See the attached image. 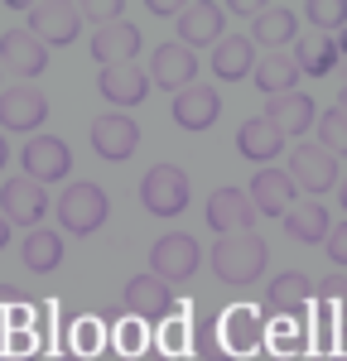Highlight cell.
<instances>
[{"label":"cell","instance_id":"cell-1","mask_svg":"<svg viewBox=\"0 0 347 361\" xmlns=\"http://www.w3.org/2000/svg\"><path fill=\"white\" fill-rule=\"evenodd\" d=\"M265 260H270V246L256 231H231V236H217V246H212V275L231 289H241L265 275Z\"/></svg>","mask_w":347,"mask_h":361},{"label":"cell","instance_id":"cell-2","mask_svg":"<svg viewBox=\"0 0 347 361\" xmlns=\"http://www.w3.org/2000/svg\"><path fill=\"white\" fill-rule=\"evenodd\" d=\"M106 212H111V197L97 183H68L63 197H58V222L73 236H92L97 226L106 222Z\"/></svg>","mask_w":347,"mask_h":361},{"label":"cell","instance_id":"cell-3","mask_svg":"<svg viewBox=\"0 0 347 361\" xmlns=\"http://www.w3.org/2000/svg\"><path fill=\"white\" fill-rule=\"evenodd\" d=\"M140 202L154 217H178L188 207V173L178 164H154L140 178Z\"/></svg>","mask_w":347,"mask_h":361},{"label":"cell","instance_id":"cell-4","mask_svg":"<svg viewBox=\"0 0 347 361\" xmlns=\"http://www.w3.org/2000/svg\"><path fill=\"white\" fill-rule=\"evenodd\" d=\"M202 265V250L193 236H183V231H169V236H159L154 246H150V275H159L164 284H183V279H193Z\"/></svg>","mask_w":347,"mask_h":361},{"label":"cell","instance_id":"cell-5","mask_svg":"<svg viewBox=\"0 0 347 361\" xmlns=\"http://www.w3.org/2000/svg\"><path fill=\"white\" fill-rule=\"evenodd\" d=\"M289 178H294V188H304V193H333L338 183H343V169L338 159L323 149V145H294V154H289Z\"/></svg>","mask_w":347,"mask_h":361},{"label":"cell","instance_id":"cell-6","mask_svg":"<svg viewBox=\"0 0 347 361\" xmlns=\"http://www.w3.org/2000/svg\"><path fill=\"white\" fill-rule=\"evenodd\" d=\"M83 29V5L73 0H39L29 5V34L49 49V44H73Z\"/></svg>","mask_w":347,"mask_h":361},{"label":"cell","instance_id":"cell-7","mask_svg":"<svg viewBox=\"0 0 347 361\" xmlns=\"http://www.w3.org/2000/svg\"><path fill=\"white\" fill-rule=\"evenodd\" d=\"M260 313H265V318H285V323L309 318V313H314V284H309V275H299V270L275 275L270 289H265V308H260Z\"/></svg>","mask_w":347,"mask_h":361},{"label":"cell","instance_id":"cell-8","mask_svg":"<svg viewBox=\"0 0 347 361\" xmlns=\"http://www.w3.org/2000/svg\"><path fill=\"white\" fill-rule=\"evenodd\" d=\"M44 121H49V97L44 92H34L29 82H15V87L0 92V130L34 135Z\"/></svg>","mask_w":347,"mask_h":361},{"label":"cell","instance_id":"cell-9","mask_svg":"<svg viewBox=\"0 0 347 361\" xmlns=\"http://www.w3.org/2000/svg\"><path fill=\"white\" fill-rule=\"evenodd\" d=\"M121 308L140 323H164L174 313V289L159 275H130L126 279V294H121Z\"/></svg>","mask_w":347,"mask_h":361},{"label":"cell","instance_id":"cell-10","mask_svg":"<svg viewBox=\"0 0 347 361\" xmlns=\"http://www.w3.org/2000/svg\"><path fill=\"white\" fill-rule=\"evenodd\" d=\"M20 159H25V178L44 183V188L73 173V149H68L58 135H29Z\"/></svg>","mask_w":347,"mask_h":361},{"label":"cell","instance_id":"cell-11","mask_svg":"<svg viewBox=\"0 0 347 361\" xmlns=\"http://www.w3.org/2000/svg\"><path fill=\"white\" fill-rule=\"evenodd\" d=\"M44 68H49V49L29 29H5L0 34V73H10L15 82H29Z\"/></svg>","mask_w":347,"mask_h":361},{"label":"cell","instance_id":"cell-12","mask_svg":"<svg viewBox=\"0 0 347 361\" xmlns=\"http://www.w3.org/2000/svg\"><path fill=\"white\" fill-rule=\"evenodd\" d=\"M92 149L102 154V159H111V164H126L135 149H140V126L130 121V116H97L92 121Z\"/></svg>","mask_w":347,"mask_h":361},{"label":"cell","instance_id":"cell-13","mask_svg":"<svg viewBox=\"0 0 347 361\" xmlns=\"http://www.w3.org/2000/svg\"><path fill=\"white\" fill-rule=\"evenodd\" d=\"M0 207H5L10 226L20 222V226H29V231H34L54 202H49V193H44V183H34V178H25V173H20V178H10V183L0 188Z\"/></svg>","mask_w":347,"mask_h":361},{"label":"cell","instance_id":"cell-14","mask_svg":"<svg viewBox=\"0 0 347 361\" xmlns=\"http://www.w3.org/2000/svg\"><path fill=\"white\" fill-rule=\"evenodd\" d=\"M222 25H227V15H222V5L217 0H193V5H183L178 10V44L183 49H202V44H222Z\"/></svg>","mask_w":347,"mask_h":361},{"label":"cell","instance_id":"cell-15","mask_svg":"<svg viewBox=\"0 0 347 361\" xmlns=\"http://www.w3.org/2000/svg\"><path fill=\"white\" fill-rule=\"evenodd\" d=\"M150 78L164 87V92H188L198 78V54L183 49V44H159L150 58Z\"/></svg>","mask_w":347,"mask_h":361},{"label":"cell","instance_id":"cell-16","mask_svg":"<svg viewBox=\"0 0 347 361\" xmlns=\"http://www.w3.org/2000/svg\"><path fill=\"white\" fill-rule=\"evenodd\" d=\"M294 178H289V169H260L256 178H251V207H256L260 217H285L289 207H294Z\"/></svg>","mask_w":347,"mask_h":361},{"label":"cell","instance_id":"cell-17","mask_svg":"<svg viewBox=\"0 0 347 361\" xmlns=\"http://www.w3.org/2000/svg\"><path fill=\"white\" fill-rule=\"evenodd\" d=\"M265 121H270V126H275L280 135L299 140V135H309V130H314L318 106H314V97H309V92H289V97H270V106H265Z\"/></svg>","mask_w":347,"mask_h":361},{"label":"cell","instance_id":"cell-18","mask_svg":"<svg viewBox=\"0 0 347 361\" xmlns=\"http://www.w3.org/2000/svg\"><path fill=\"white\" fill-rule=\"evenodd\" d=\"M97 92L111 102V106H140L150 97V73L135 68V63H116V68H102L97 78Z\"/></svg>","mask_w":347,"mask_h":361},{"label":"cell","instance_id":"cell-19","mask_svg":"<svg viewBox=\"0 0 347 361\" xmlns=\"http://www.w3.org/2000/svg\"><path fill=\"white\" fill-rule=\"evenodd\" d=\"M251 217H256V207H251V197L241 193V188H217V193L207 197V226L217 236L251 231Z\"/></svg>","mask_w":347,"mask_h":361},{"label":"cell","instance_id":"cell-20","mask_svg":"<svg viewBox=\"0 0 347 361\" xmlns=\"http://www.w3.org/2000/svg\"><path fill=\"white\" fill-rule=\"evenodd\" d=\"M217 116H222V92H212V87L193 82L188 92L174 97V126L178 130H207Z\"/></svg>","mask_w":347,"mask_h":361},{"label":"cell","instance_id":"cell-21","mask_svg":"<svg viewBox=\"0 0 347 361\" xmlns=\"http://www.w3.org/2000/svg\"><path fill=\"white\" fill-rule=\"evenodd\" d=\"M140 54V29L126 25V20H116V25H102L92 34V58L102 63V68H116V63H135Z\"/></svg>","mask_w":347,"mask_h":361},{"label":"cell","instance_id":"cell-22","mask_svg":"<svg viewBox=\"0 0 347 361\" xmlns=\"http://www.w3.org/2000/svg\"><path fill=\"white\" fill-rule=\"evenodd\" d=\"M236 149H241L246 159H256V164H270V159H280L285 135H280L265 116H246V121L236 126Z\"/></svg>","mask_w":347,"mask_h":361},{"label":"cell","instance_id":"cell-23","mask_svg":"<svg viewBox=\"0 0 347 361\" xmlns=\"http://www.w3.org/2000/svg\"><path fill=\"white\" fill-rule=\"evenodd\" d=\"M294 39H299V15L289 5H265L251 25V44H260V49H285Z\"/></svg>","mask_w":347,"mask_h":361},{"label":"cell","instance_id":"cell-24","mask_svg":"<svg viewBox=\"0 0 347 361\" xmlns=\"http://www.w3.org/2000/svg\"><path fill=\"white\" fill-rule=\"evenodd\" d=\"M256 87L265 92V97H289V92H299V63H294V54H265L256 58Z\"/></svg>","mask_w":347,"mask_h":361},{"label":"cell","instance_id":"cell-25","mask_svg":"<svg viewBox=\"0 0 347 361\" xmlns=\"http://www.w3.org/2000/svg\"><path fill=\"white\" fill-rule=\"evenodd\" d=\"M280 222H285V231L299 241V246H323V241H328V231H333L323 202H294Z\"/></svg>","mask_w":347,"mask_h":361},{"label":"cell","instance_id":"cell-26","mask_svg":"<svg viewBox=\"0 0 347 361\" xmlns=\"http://www.w3.org/2000/svg\"><path fill=\"white\" fill-rule=\"evenodd\" d=\"M265 313L260 308H231L227 323H222V342H227L231 357H241V352H256L260 337H265V323H260Z\"/></svg>","mask_w":347,"mask_h":361},{"label":"cell","instance_id":"cell-27","mask_svg":"<svg viewBox=\"0 0 347 361\" xmlns=\"http://www.w3.org/2000/svg\"><path fill=\"white\" fill-rule=\"evenodd\" d=\"M212 73H217L222 82H241V78H251V73H256V54H251V39H241V34L222 39V44L212 49Z\"/></svg>","mask_w":347,"mask_h":361},{"label":"cell","instance_id":"cell-28","mask_svg":"<svg viewBox=\"0 0 347 361\" xmlns=\"http://www.w3.org/2000/svg\"><path fill=\"white\" fill-rule=\"evenodd\" d=\"M20 260H25L29 275H49L63 265V241H58V231H44V226H34L25 236V246H20Z\"/></svg>","mask_w":347,"mask_h":361},{"label":"cell","instance_id":"cell-29","mask_svg":"<svg viewBox=\"0 0 347 361\" xmlns=\"http://www.w3.org/2000/svg\"><path fill=\"white\" fill-rule=\"evenodd\" d=\"M294 63L309 78H328L338 68V44L328 34H304V39H294Z\"/></svg>","mask_w":347,"mask_h":361},{"label":"cell","instance_id":"cell-30","mask_svg":"<svg viewBox=\"0 0 347 361\" xmlns=\"http://www.w3.org/2000/svg\"><path fill=\"white\" fill-rule=\"evenodd\" d=\"M188 352L198 361H231L227 342H222V323H217L212 313H198V318H193V328H188Z\"/></svg>","mask_w":347,"mask_h":361},{"label":"cell","instance_id":"cell-31","mask_svg":"<svg viewBox=\"0 0 347 361\" xmlns=\"http://www.w3.org/2000/svg\"><path fill=\"white\" fill-rule=\"evenodd\" d=\"M347 318V275H328L318 284V304H314V323L318 328H338Z\"/></svg>","mask_w":347,"mask_h":361},{"label":"cell","instance_id":"cell-32","mask_svg":"<svg viewBox=\"0 0 347 361\" xmlns=\"http://www.w3.org/2000/svg\"><path fill=\"white\" fill-rule=\"evenodd\" d=\"M314 135H318V145L333 154V159H347V116L333 106V111H323L314 121Z\"/></svg>","mask_w":347,"mask_h":361},{"label":"cell","instance_id":"cell-33","mask_svg":"<svg viewBox=\"0 0 347 361\" xmlns=\"http://www.w3.org/2000/svg\"><path fill=\"white\" fill-rule=\"evenodd\" d=\"M304 15L318 25V34L343 29L347 25V0H309V5H304Z\"/></svg>","mask_w":347,"mask_h":361},{"label":"cell","instance_id":"cell-34","mask_svg":"<svg viewBox=\"0 0 347 361\" xmlns=\"http://www.w3.org/2000/svg\"><path fill=\"white\" fill-rule=\"evenodd\" d=\"M126 15V0H83V20H92V25H116Z\"/></svg>","mask_w":347,"mask_h":361},{"label":"cell","instance_id":"cell-35","mask_svg":"<svg viewBox=\"0 0 347 361\" xmlns=\"http://www.w3.org/2000/svg\"><path fill=\"white\" fill-rule=\"evenodd\" d=\"M289 352H304V333H299L294 323H280V333H275V357H289Z\"/></svg>","mask_w":347,"mask_h":361},{"label":"cell","instance_id":"cell-36","mask_svg":"<svg viewBox=\"0 0 347 361\" xmlns=\"http://www.w3.org/2000/svg\"><path fill=\"white\" fill-rule=\"evenodd\" d=\"M328 260L347 265V222H338L333 231H328Z\"/></svg>","mask_w":347,"mask_h":361},{"label":"cell","instance_id":"cell-37","mask_svg":"<svg viewBox=\"0 0 347 361\" xmlns=\"http://www.w3.org/2000/svg\"><path fill=\"white\" fill-rule=\"evenodd\" d=\"M92 347H97L92 323H78V337H73V342H63V352H92Z\"/></svg>","mask_w":347,"mask_h":361},{"label":"cell","instance_id":"cell-38","mask_svg":"<svg viewBox=\"0 0 347 361\" xmlns=\"http://www.w3.org/2000/svg\"><path fill=\"white\" fill-rule=\"evenodd\" d=\"M183 347H188V328L183 323H169L164 328V352H183Z\"/></svg>","mask_w":347,"mask_h":361},{"label":"cell","instance_id":"cell-39","mask_svg":"<svg viewBox=\"0 0 347 361\" xmlns=\"http://www.w3.org/2000/svg\"><path fill=\"white\" fill-rule=\"evenodd\" d=\"M121 313H126V308H116V304L97 308V328H121Z\"/></svg>","mask_w":347,"mask_h":361},{"label":"cell","instance_id":"cell-40","mask_svg":"<svg viewBox=\"0 0 347 361\" xmlns=\"http://www.w3.org/2000/svg\"><path fill=\"white\" fill-rule=\"evenodd\" d=\"M126 361H169L164 347H140V352H126Z\"/></svg>","mask_w":347,"mask_h":361},{"label":"cell","instance_id":"cell-41","mask_svg":"<svg viewBox=\"0 0 347 361\" xmlns=\"http://www.w3.org/2000/svg\"><path fill=\"white\" fill-rule=\"evenodd\" d=\"M121 352H140V323L121 333Z\"/></svg>","mask_w":347,"mask_h":361},{"label":"cell","instance_id":"cell-42","mask_svg":"<svg viewBox=\"0 0 347 361\" xmlns=\"http://www.w3.org/2000/svg\"><path fill=\"white\" fill-rule=\"evenodd\" d=\"M150 10H154V15H159V20H174V15H178V10H174L169 0H150Z\"/></svg>","mask_w":347,"mask_h":361},{"label":"cell","instance_id":"cell-43","mask_svg":"<svg viewBox=\"0 0 347 361\" xmlns=\"http://www.w3.org/2000/svg\"><path fill=\"white\" fill-rule=\"evenodd\" d=\"M227 10L231 15H260V5H251V0H231Z\"/></svg>","mask_w":347,"mask_h":361},{"label":"cell","instance_id":"cell-44","mask_svg":"<svg viewBox=\"0 0 347 361\" xmlns=\"http://www.w3.org/2000/svg\"><path fill=\"white\" fill-rule=\"evenodd\" d=\"M15 304V294H10V289H0V333H5V308Z\"/></svg>","mask_w":347,"mask_h":361},{"label":"cell","instance_id":"cell-45","mask_svg":"<svg viewBox=\"0 0 347 361\" xmlns=\"http://www.w3.org/2000/svg\"><path fill=\"white\" fill-rule=\"evenodd\" d=\"M10 246V217H5V212H0V250Z\"/></svg>","mask_w":347,"mask_h":361},{"label":"cell","instance_id":"cell-46","mask_svg":"<svg viewBox=\"0 0 347 361\" xmlns=\"http://www.w3.org/2000/svg\"><path fill=\"white\" fill-rule=\"evenodd\" d=\"M275 361H318L314 352H289V357H275Z\"/></svg>","mask_w":347,"mask_h":361},{"label":"cell","instance_id":"cell-47","mask_svg":"<svg viewBox=\"0 0 347 361\" xmlns=\"http://www.w3.org/2000/svg\"><path fill=\"white\" fill-rule=\"evenodd\" d=\"M10 164V145H5V135H0V169Z\"/></svg>","mask_w":347,"mask_h":361},{"label":"cell","instance_id":"cell-48","mask_svg":"<svg viewBox=\"0 0 347 361\" xmlns=\"http://www.w3.org/2000/svg\"><path fill=\"white\" fill-rule=\"evenodd\" d=\"M338 111L347 116V87H343V92H338Z\"/></svg>","mask_w":347,"mask_h":361},{"label":"cell","instance_id":"cell-49","mask_svg":"<svg viewBox=\"0 0 347 361\" xmlns=\"http://www.w3.org/2000/svg\"><path fill=\"white\" fill-rule=\"evenodd\" d=\"M338 197H343V207H347V173H343V183H338Z\"/></svg>","mask_w":347,"mask_h":361},{"label":"cell","instance_id":"cell-50","mask_svg":"<svg viewBox=\"0 0 347 361\" xmlns=\"http://www.w3.org/2000/svg\"><path fill=\"white\" fill-rule=\"evenodd\" d=\"M338 54H347V34H343V44H338Z\"/></svg>","mask_w":347,"mask_h":361},{"label":"cell","instance_id":"cell-51","mask_svg":"<svg viewBox=\"0 0 347 361\" xmlns=\"http://www.w3.org/2000/svg\"><path fill=\"white\" fill-rule=\"evenodd\" d=\"M0 78H5V73H0ZM0 92H5V87H0Z\"/></svg>","mask_w":347,"mask_h":361},{"label":"cell","instance_id":"cell-52","mask_svg":"<svg viewBox=\"0 0 347 361\" xmlns=\"http://www.w3.org/2000/svg\"><path fill=\"white\" fill-rule=\"evenodd\" d=\"M343 323H347V318H343Z\"/></svg>","mask_w":347,"mask_h":361}]
</instances>
